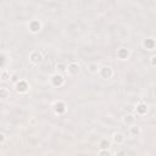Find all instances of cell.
Wrapping results in <instances>:
<instances>
[{
    "instance_id": "e0dca14e",
    "label": "cell",
    "mask_w": 156,
    "mask_h": 156,
    "mask_svg": "<svg viewBox=\"0 0 156 156\" xmlns=\"http://www.w3.org/2000/svg\"><path fill=\"white\" fill-rule=\"evenodd\" d=\"M56 69L58 73H63V72H67V66L65 63H57L56 65Z\"/></svg>"
},
{
    "instance_id": "7a4b0ae2",
    "label": "cell",
    "mask_w": 156,
    "mask_h": 156,
    "mask_svg": "<svg viewBox=\"0 0 156 156\" xmlns=\"http://www.w3.org/2000/svg\"><path fill=\"white\" fill-rule=\"evenodd\" d=\"M52 110H54V112L56 115H63L66 112V110H67V105L63 101H56L52 105Z\"/></svg>"
},
{
    "instance_id": "30bf717a",
    "label": "cell",
    "mask_w": 156,
    "mask_h": 156,
    "mask_svg": "<svg viewBox=\"0 0 156 156\" xmlns=\"http://www.w3.org/2000/svg\"><path fill=\"white\" fill-rule=\"evenodd\" d=\"M143 45L145 49L147 50H154L156 48V41L152 39V38H146L144 41H143Z\"/></svg>"
},
{
    "instance_id": "9a60e30c",
    "label": "cell",
    "mask_w": 156,
    "mask_h": 156,
    "mask_svg": "<svg viewBox=\"0 0 156 156\" xmlns=\"http://www.w3.org/2000/svg\"><path fill=\"white\" fill-rule=\"evenodd\" d=\"M0 78H1V82H7L9 79H11V74H10L9 71L2 69L1 71V74H0Z\"/></svg>"
},
{
    "instance_id": "9c48e42d",
    "label": "cell",
    "mask_w": 156,
    "mask_h": 156,
    "mask_svg": "<svg viewBox=\"0 0 156 156\" xmlns=\"http://www.w3.org/2000/svg\"><path fill=\"white\" fill-rule=\"evenodd\" d=\"M129 55H130V52H129V50L126 49V48H121V49L117 50V57H118L119 60H127V58L129 57Z\"/></svg>"
},
{
    "instance_id": "7402d4cb",
    "label": "cell",
    "mask_w": 156,
    "mask_h": 156,
    "mask_svg": "<svg viewBox=\"0 0 156 156\" xmlns=\"http://www.w3.org/2000/svg\"><path fill=\"white\" fill-rule=\"evenodd\" d=\"M116 156H127V154H126L124 150H118V151L116 152Z\"/></svg>"
},
{
    "instance_id": "2e32d148",
    "label": "cell",
    "mask_w": 156,
    "mask_h": 156,
    "mask_svg": "<svg viewBox=\"0 0 156 156\" xmlns=\"http://www.w3.org/2000/svg\"><path fill=\"white\" fill-rule=\"evenodd\" d=\"M88 69H89L90 73H99L100 67H99L98 63H90V65L88 66Z\"/></svg>"
},
{
    "instance_id": "603a6c76",
    "label": "cell",
    "mask_w": 156,
    "mask_h": 156,
    "mask_svg": "<svg viewBox=\"0 0 156 156\" xmlns=\"http://www.w3.org/2000/svg\"><path fill=\"white\" fill-rule=\"evenodd\" d=\"M0 139H1V144H4L5 143V134H1L0 135Z\"/></svg>"
},
{
    "instance_id": "5b68a950",
    "label": "cell",
    "mask_w": 156,
    "mask_h": 156,
    "mask_svg": "<svg viewBox=\"0 0 156 156\" xmlns=\"http://www.w3.org/2000/svg\"><path fill=\"white\" fill-rule=\"evenodd\" d=\"M79 71H80L79 65L76 63V62H72V63H69V65L67 66V73H68V76H71V77L77 76V74L79 73Z\"/></svg>"
},
{
    "instance_id": "d6986e66",
    "label": "cell",
    "mask_w": 156,
    "mask_h": 156,
    "mask_svg": "<svg viewBox=\"0 0 156 156\" xmlns=\"http://www.w3.org/2000/svg\"><path fill=\"white\" fill-rule=\"evenodd\" d=\"M6 98H7V90L6 88H1V99L5 100Z\"/></svg>"
},
{
    "instance_id": "8992f818",
    "label": "cell",
    "mask_w": 156,
    "mask_h": 156,
    "mask_svg": "<svg viewBox=\"0 0 156 156\" xmlns=\"http://www.w3.org/2000/svg\"><path fill=\"white\" fill-rule=\"evenodd\" d=\"M99 74H100L104 79H108V78H111V77L113 76V71H112V68H111V67L105 66V67H101V68H100Z\"/></svg>"
},
{
    "instance_id": "6da1fadb",
    "label": "cell",
    "mask_w": 156,
    "mask_h": 156,
    "mask_svg": "<svg viewBox=\"0 0 156 156\" xmlns=\"http://www.w3.org/2000/svg\"><path fill=\"white\" fill-rule=\"evenodd\" d=\"M50 83H51V85H54V87H56V88H60V87H62V85L65 84V78H63L62 74L56 73V74H54V76L50 78Z\"/></svg>"
},
{
    "instance_id": "277c9868",
    "label": "cell",
    "mask_w": 156,
    "mask_h": 156,
    "mask_svg": "<svg viewBox=\"0 0 156 156\" xmlns=\"http://www.w3.org/2000/svg\"><path fill=\"white\" fill-rule=\"evenodd\" d=\"M15 87H16L17 93H21V94L27 93L28 89H29V84H28L27 80H24V79H20V82H17V83L15 84Z\"/></svg>"
},
{
    "instance_id": "5bb4252c",
    "label": "cell",
    "mask_w": 156,
    "mask_h": 156,
    "mask_svg": "<svg viewBox=\"0 0 156 156\" xmlns=\"http://www.w3.org/2000/svg\"><path fill=\"white\" fill-rule=\"evenodd\" d=\"M110 146H111V143L107 139H101L99 141V149L100 150H108Z\"/></svg>"
},
{
    "instance_id": "ac0fdd59",
    "label": "cell",
    "mask_w": 156,
    "mask_h": 156,
    "mask_svg": "<svg viewBox=\"0 0 156 156\" xmlns=\"http://www.w3.org/2000/svg\"><path fill=\"white\" fill-rule=\"evenodd\" d=\"M98 156H111V152L108 150H99Z\"/></svg>"
},
{
    "instance_id": "ffe728a7",
    "label": "cell",
    "mask_w": 156,
    "mask_h": 156,
    "mask_svg": "<svg viewBox=\"0 0 156 156\" xmlns=\"http://www.w3.org/2000/svg\"><path fill=\"white\" fill-rule=\"evenodd\" d=\"M11 82H13L15 84H16L17 82H20V78H18V76H17V74H12V76H11Z\"/></svg>"
},
{
    "instance_id": "8fae6325",
    "label": "cell",
    "mask_w": 156,
    "mask_h": 156,
    "mask_svg": "<svg viewBox=\"0 0 156 156\" xmlns=\"http://www.w3.org/2000/svg\"><path fill=\"white\" fill-rule=\"evenodd\" d=\"M123 123L127 124V126H129V127L134 126V124H135V116L132 115V113L126 115V116L123 117Z\"/></svg>"
},
{
    "instance_id": "3957f363",
    "label": "cell",
    "mask_w": 156,
    "mask_h": 156,
    "mask_svg": "<svg viewBox=\"0 0 156 156\" xmlns=\"http://www.w3.org/2000/svg\"><path fill=\"white\" fill-rule=\"evenodd\" d=\"M29 61L34 65H39L41 61H43V54L38 50H34L29 54Z\"/></svg>"
},
{
    "instance_id": "4fadbf2b",
    "label": "cell",
    "mask_w": 156,
    "mask_h": 156,
    "mask_svg": "<svg viewBox=\"0 0 156 156\" xmlns=\"http://www.w3.org/2000/svg\"><path fill=\"white\" fill-rule=\"evenodd\" d=\"M129 133H130V135H132V136H138V135H140V134H141V128H140L139 126L134 124V126L129 127Z\"/></svg>"
},
{
    "instance_id": "ba28073f",
    "label": "cell",
    "mask_w": 156,
    "mask_h": 156,
    "mask_svg": "<svg viewBox=\"0 0 156 156\" xmlns=\"http://www.w3.org/2000/svg\"><path fill=\"white\" fill-rule=\"evenodd\" d=\"M135 112H136V115H140V116L146 115V112H147V105H146L145 102H139V104H136V106H135Z\"/></svg>"
},
{
    "instance_id": "44dd1931",
    "label": "cell",
    "mask_w": 156,
    "mask_h": 156,
    "mask_svg": "<svg viewBox=\"0 0 156 156\" xmlns=\"http://www.w3.org/2000/svg\"><path fill=\"white\" fill-rule=\"evenodd\" d=\"M150 65L154 66V67H156V55L151 56V58H150Z\"/></svg>"
},
{
    "instance_id": "7c38bea8",
    "label": "cell",
    "mask_w": 156,
    "mask_h": 156,
    "mask_svg": "<svg viewBox=\"0 0 156 156\" xmlns=\"http://www.w3.org/2000/svg\"><path fill=\"white\" fill-rule=\"evenodd\" d=\"M112 140H113V143H116V144H122V143L124 141V135H123L121 132H116V133H113V135H112Z\"/></svg>"
},
{
    "instance_id": "52a82bcc",
    "label": "cell",
    "mask_w": 156,
    "mask_h": 156,
    "mask_svg": "<svg viewBox=\"0 0 156 156\" xmlns=\"http://www.w3.org/2000/svg\"><path fill=\"white\" fill-rule=\"evenodd\" d=\"M28 28H29V30H30L32 33H38V32H40V29H41V23H40V21H38V20H32V21L29 22V24H28Z\"/></svg>"
}]
</instances>
